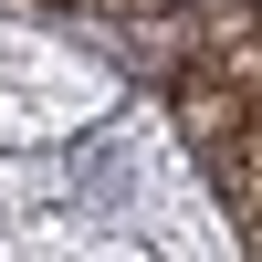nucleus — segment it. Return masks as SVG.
Masks as SVG:
<instances>
[]
</instances>
